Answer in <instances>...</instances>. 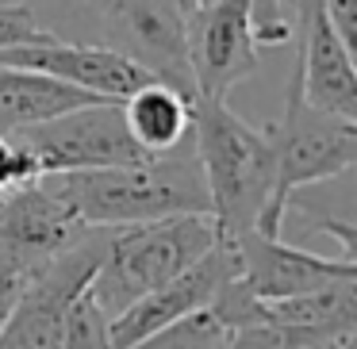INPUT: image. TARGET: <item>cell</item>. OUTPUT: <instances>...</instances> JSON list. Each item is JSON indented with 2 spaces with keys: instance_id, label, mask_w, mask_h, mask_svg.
<instances>
[{
  "instance_id": "cell-5",
  "label": "cell",
  "mask_w": 357,
  "mask_h": 349,
  "mask_svg": "<svg viewBox=\"0 0 357 349\" xmlns=\"http://www.w3.org/2000/svg\"><path fill=\"white\" fill-rule=\"evenodd\" d=\"M112 226H89L85 238L27 272L24 292L0 326V349H62L66 307L93 284V272L108 249Z\"/></svg>"
},
{
  "instance_id": "cell-16",
  "label": "cell",
  "mask_w": 357,
  "mask_h": 349,
  "mask_svg": "<svg viewBox=\"0 0 357 349\" xmlns=\"http://www.w3.org/2000/svg\"><path fill=\"white\" fill-rule=\"evenodd\" d=\"M31 20L54 39L70 42H100V12L104 0H24Z\"/></svg>"
},
{
  "instance_id": "cell-20",
  "label": "cell",
  "mask_w": 357,
  "mask_h": 349,
  "mask_svg": "<svg viewBox=\"0 0 357 349\" xmlns=\"http://www.w3.org/2000/svg\"><path fill=\"white\" fill-rule=\"evenodd\" d=\"M43 35V27L31 20V12L20 8H0V50H12L20 42H35Z\"/></svg>"
},
{
  "instance_id": "cell-15",
  "label": "cell",
  "mask_w": 357,
  "mask_h": 349,
  "mask_svg": "<svg viewBox=\"0 0 357 349\" xmlns=\"http://www.w3.org/2000/svg\"><path fill=\"white\" fill-rule=\"evenodd\" d=\"M265 318L284 326H307V330H334V326H357V277L334 280L326 288L288 300L265 303Z\"/></svg>"
},
{
  "instance_id": "cell-8",
  "label": "cell",
  "mask_w": 357,
  "mask_h": 349,
  "mask_svg": "<svg viewBox=\"0 0 357 349\" xmlns=\"http://www.w3.org/2000/svg\"><path fill=\"white\" fill-rule=\"evenodd\" d=\"M89 226L58 188L54 173L0 196V261L4 269L31 272L85 238Z\"/></svg>"
},
{
  "instance_id": "cell-2",
  "label": "cell",
  "mask_w": 357,
  "mask_h": 349,
  "mask_svg": "<svg viewBox=\"0 0 357 349\" xmlns=\"http://www.w3.org/2000/svg\"><path fill=\"white\" fill-rule=\"evenodd\" d=\"M192 142L200 173L208 185V203L215 231L223 238L254 231L273 196V134L254 127L227 108V100L196 96L192 100Z\"/></svg>"
},
{
  "instance_id": "cell-18",
  "label": "cell",
  "mask_w": 357,
  "mask_h": 349,
  "mask_svg": "<svg viewBox=\"0 0 357 349\" xmlns=\"http://www.w3.org/2000/svg\"><path fill=\"white\" fill-rule=\"evenodd\" d=\"M62 349H112V334H108V315L96 303V295L77 292L66 307V323H62Z\"/></svg>"
},
{
  "instance_id": "cell-17",
  "label": "cell",
  "mask_w": 357,
  "mask_h": 349,
  "mask_svg": "<svg viewBox=\"0 0 357 349\" xmlns=\"http://www.w3.org/2000/svg\"><path fill=\"white\" fill-rule=\"evenodd\" d=\"M131 349H227V330L204 307V311H192V315L177 318V323L162 326V330L146 334Z\"/></svg>"
},
{
  "instance_id": "cell-1",
  "label": "cell",
  "mask_w": 357,
  "mask_h": 349,
  "mask_svg": "<svg viewBox=\"0 0 357 349\" xmlns=\"http://www.w3.org/2000/svg\"><path fill=\"white\" fill-rule=\"evenodd\" d=\"M54 180L85 226H112L116 231V226L185 215V211L211 215L196 142H185L173 154L146 157L139 165L54 173Z\"/></svg>"
},
{
  "instance_id": "cell-22",
  "label": "cell",
  "mask_w": 357,
  "mask_h": 349,
  "mask_svg": "<svg viewBox=\"0 0 357 349\" xmlns=\"http://www.w3.org/2000/svg\"><path fill=\"white\" fill-rule=\"evenodd\" d=\"M24 0H0V8H20Z\"/></svg>"
},
{
  "instance_id": "cell-6",
  "label": "cell",
  "mask_w": 357,
  "mask_h": 349,
  "mask_svg": "<svg viewBox=\"0 0 357 349\" xmlns=\"http://www.w3.org/2000/svg\"><path fill=\"white\" fill-rule=\"evenodd\" d=\"M100 42L131 58L146 77L196 96L185 0H104Z\"/></svg>"
},
{
  "instance_id": "cell-13",
  "label": "cell",
  "mask_w": 357,
  "mask_h": 349,
  "mask_svg": "<svg viewBox=\"0 0 357 349\" xmlns=\"http://www.w3.org/2000/svg\"><path fill=\"white\" fill-rule=\"evenodd\" d=\"M192 100L196 96H185L181 88L150 77L131 96L119 100V111L139 150L158 157L192 142Z\"/></svg>"
},
{
  "instance_id": "cell-7",
  "label": "cell",
  "mask_w": 357,
  "mask_h": 349,
  "mask_svg": "<svg viewBox=\"0 0 357 349\" xmlns=\"http://www.w3.org/2000/svg\"><path fill=\"white\" fill-rule=\"evenodd\" d=\"M12 139L35 157L39 173H77V169H108V165H139L142 154L123 123L116 100L85 104L47 123L12 131Z\"/></svg>"
},
{
  "instance_id": "cell-12",
  "label": "cell",
  "mask_w": 357,
  "mask_h": 349,
  "mask_svg": "<svg viewBox=\"0 0 357 349\" xmlns=\"http://www.w3.org/2000/svg\"><path fill=\"white\" fill-rule=\"evenodd\" d=\"M234 249H238V269H242L246 288L265 303L288 300V295H303V292L334 284V280L357 277L354 261L288 246L284 234H280V238H269V234L246 231V234L234 238Z\"/></svg>"
},
{
  "instance_id": "cell-4",
  "label": "cell",
  "mask_w": 357,
  "mask_h": 349,
  "mask_svg": "<svg viewBox=\"0 0 357 349\" xmlns=\"http://www.w3.org/2000/svg\"><path fill=\"white\" fill-rule=\"evenodd\" d=\"M269 134H273L277 173H273V196L254 231L280 238L284 234V219H288V200L296 192H303L311 185H323V180H338L354 169L357 119H342V116L315 111L311 104H303L296 73H292L284 111L269 127Z\"/></svg>"
},
{
  "instance_id": "cell-19",
  "label": "cell",
  "mask_w": 357,
  "mask_h": 349,
  "mask_svg": "<svg viewBox=\"0 0 357 349\" xmlns=\"http://www.w3.org/2000/svg\"><path fill=\"white\" fill-rule=\"evenodd\" d=\"M35 177H43L35 157L27 154L12 134H0V196L16 192L20 185H27V180H35Z\"/></svg>"
},
{
  "instance_id": "cell-21",
  "label": "cell",
  "mask_w": 357,
  "mask_h": 349,
  "mask_svg": "<svg viewBox=\"0 0 357 349\" xmlns=\"http://www.w3.org/2000/svg\"><path fill=\"white\" fill-rule=\"evenodd\" d=\"M24 280H27V272H20V269H0V326L8 323L12 307H16L20 292H24Z\"/></svg>"
},
{
  "instance_id": "cell-14",
  "label": "cell",
  "mask_w": 357,
  "mask_h": 349,
  "mask_svg": "<svg viewBox=\"0 0 357 349\" xmlns=\"http://www.w3.org/2000/svg\"><path fill=\"white\" fill-rule=\"evenodd\" d=\"M104 96H93L85 88H73L66 81L39 70H16L0 65V134L24 131V127L47 123L54 116H66L85 104H100Z\"/></svg>"
},
{
  "instance_id": "cell-3",
  "label": "cell",
  "mask_w": 357,
  "mask_h": 349,
  "mask_svg": "<svg viewBox=\"0 0 357 349\" xmlns=\"http://www.w3.org/2000/svg\"><path fill=\"white\" fill-rule=\"evenodd\" d=\"M223 234L215 231V219L204 211H185V215H165L135 226H116L108 238L100 265L93 272L89 292L104 307V315L116 318L135 300L162 288L181 269L200 261Z\"/></svg>"
},
{
  "instance_id": "cell-9",
  "label": "cell",
  "mask_w": 357,
  "mask_h": 349,
  "mask_svg": "<svg viewBox=\"0 0 357 349\" xmlns=\"http://www.w3.org/2000/svg\"><path fill=\"white\" fill-rule=\"evenodd\" d=\"M257 0H219L208 12H188V54L196 96L227 100L234 85L261 70V42L254 35Z\"/></svg>"
},
{
  "instance_id": "cell-11",
  "label": "cell",
  "mask_w": 357,
  "mask_h": 349,
  "mask_svg": "<svg viewBox=\"0 0 357 349\" xmlns=\"http://www.w3.org/2000/svg\"><path fill=\"white\" fill-rule=\"evenodd\" d=\"M0 65H16V70H39L50 77L66 81L73 88H85L104 100H123L131 96L142 81H150L131 58L119 50L104 47V42H70L54 39L43 31L35 42H20L12 50H0Z\"/></svg>"
},
{
  "instance_id": "cell-10",
  "label": "cell",
  "mask_w": 357,
  "mask_h": 349,
  "mask_svg": "<svg viewBox=\"0 0 357 349\" xmlns=\"http://www.w3.org/2000/svg\"><path fill=\"white\" fill-rule=\"evenodd\" d=\"M238 249L234 238H219L200 261H192L188 269H181L173 280H165L162 288L146 292L142 300H135L127 311H119L116 318H108L112 349H131L135 341H142L146 334L162 330V326L177 323V318L204 311L215 292L231 277H238Z\"/></svg>"
},
{
  "instance_id": "cell-23",
  "label": "cell",
  "mask_w": 357,
  "mask_h": 349,
  "mask_svg": "<svg viewBox=\"0 0 357 349\" xmlns=\"http://www.w3.org/2000/svg\"><path fill=\"white\" fill-rule=\"evenodd\" d=\"M0 269H4V261H0Z\"/></svg>"
}]
</instances>
